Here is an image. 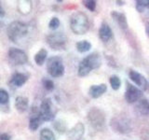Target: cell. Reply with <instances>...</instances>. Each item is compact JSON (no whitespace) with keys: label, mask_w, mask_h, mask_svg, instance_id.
<instances>
[{"label":"cell","mask_w":149,"mask_h":140,"mask_svg":"<svg viewBox=\"0 0 149 140\" xmlns=\"http://www.w3.org/2000/svg\"><path fill=\"white\" fill-rule=\"evenodd\" d=\"M147 8H149V0H147Z\"/></svg>","instance_id":"cell-34"},{"label":"cell","mask_w":149,"mask_h":140,"mask_svg":"<svg viewBox=\"0 0 149 140\" xmlns=\"http://www.w3.org/2000/svg\"><path fill=\"white\" fill-rule=\"evenodd\" d=\"M84 133H85V127L83 123H77L73 128L68 131L67 135L69 140H81Z\"/></svg>","instance_id":"cell-11"},{"label":"cell","mask_w":149,"mask_h":140,"mask_svg":"<svg viewBox=\"0 0 149 140\" xmlns=\"http://www.w3.org/2000/svg\"><path fill=\"white\" fill-rule=\"evenodd\" d=\"M129 77L140 88L143 89V90H147L148 89V82L146 80V78L142 74L135 71V70H130L129 73Z\"/></svg>","instance_id":"cell-12"},{"label":"cell","mask_w":149,"mask_h":140,"mask_svg":"<svg viewBox=\"0 0 149 140\" xmlns=\"http://www.w3.org/2000/svg\"><path fill=\"white\" fill-rule=\"evenodd\" d=\"M54 128L59 134H64L66 132V124L63 120H57L54 123Z\"/></svg>","instance_id":"cell-24"},{"label":"cell","mask_w":149,"mask_h":140,"mask_svg":"<svg viewBox=\"0 0 149 140\" xmlns=\"http://www.w3.org/2000/svg\"><path fill=\"white\" fill-rule=\"evenodd\" d=\"M43 86L47 91H52L54 89V83L51 79L45 78L43 79Z\"/></svg>","instance_id":"cell-29"},{"label":"cell","mask_w":149,"mask_h":140,"mask_svg":"<svg viewBox=\"0 0 149 140\" xmlns=\"http://www.w3.org/2000/svg\"><path fill=\"white\" fill-rule=\"evenodd\" d=\"M8 58L9 63L13 65H22L27 63V54L22 50L17 48H10L8 52Z\"/></svg>","instance_id":"cell-7"},{"label":"cell","mask_w":149,"mask_h":140,"mask_svg":"<svg viewBox=\"0 0 149 140\" xmlns=\"http://www.w3.org/2000/svg\"><path fill=\"white\" fill-rule=\"evenodd\" d=\"M102 64V57L98 52H93L86 56L78 65L77 74L79 77H86L92 70L97 69Z\"/></svg>","instance_id":"cell-1"},{"label":"cell","mask_w":149,"mask_h":140,"mask_svg":"<svg viewBox=\"0 0 149 140\" xmlns=\"http://www.w3.org/2000/svg\"><path fill=\"white\" fill-rule=\"evenodd\" d=\"M82 3L90 11H92V12L95 11L97 3H96V1H94V0H83Z\"/></svg>","instance_id":"cell-25"},{"label":"cell","mask_w":149,"mask_h":140,"mask_svg":"<svg viewBox=\"0 0 149 140\" xmlns=\"http://www.w3.org/2000/svg\"><path fill=\"white\" fill-rule=\"evenodd\" d=\"M39 114L42 121H49L54 119L55 112L53 111V105L50 98H45L42 101L39 108Z\"/></svg>","instance_id":"cell-8"},{"label":"cell","mask_w":149,"mask_h":140,"mask_svg":"<svg viewBox=\"0 0 149 140\" xmlns=\"http://www.w3.org/2000/svg\"><path fill=\"white\" fill-rule=\"evenodd\" d=\"M91 49V42H88L87 40H81V41H78L77 43V51L81 53L84 52H87Z\"/></svg>","instance_id":"cell-22"},{"label":"cell","mask_w":149,"mask_h":140,"mask_svg":"<svg viewBox=\"0 0 149 140\" xmlns=\"http://www.w3.org/2000/svg\"><path fill=\"white\" fill-rule=\"evenodd\" d=\"M116 3H118V5H123L125 2L124 1H116Z\"/></svg>","instance_id":"cell-32"},{"label":"cell","mask_w":149,"mask_h":140,"mask_svg":"<svg viewBox=\"0 0 149 140\" xmlns=\"http://www.w3.org/2000/svg\"><path fill=\"white\" fill-rule=\"evenodd\" d=\"M60 20L57 18V17H53V18H51V20L49 21V29L51 30H56L57 28L60 26Z\"/></svg>","instance_id":"cell-28"},{"label":"cell","mask_w":149,"mask_h":140,"mask_svg":"<svg viewBox=\"0 0 149 140\" xmlns=\"http://www.w3.org/2000/svg\"><path fill=\"white\" fill-rule=\"evenodd\" d=\"M28 31H29V27L26 23L15 21L8 26L7 35L12 42H19L27 36Z\"/></svg>","instance_id":"cell-3"},{"label":"cell","mask_w":149,"mask_h":140,"mask_svg":"<svg viewBox=\"0 0 149 140\" xmlns=\"http://www.w3.org/2000/svg\"><path fill=\"white\" fill-rule=\"evenodd\" d=\"M112 36H113V32H112L111 27L107 24L106 22H102L99 29V37L102 42H108Z\"/></svg>","instance_id":"cell-13"},{"label":"cell","mask_w":149,"mask_h":140,"mask_svg":"<svg viewBox=\"0 0 149 140\" xmlns=\"http://www.w3.org/2000/svg\"><path fill=\"white\" fill-rule=\"evenodd\" d=\"M126 92H125V99L130 104H132L137 101H140L143 95V92L136 86L132 85L130 82H126Z\"/></svg>","instance_id":"cell-9"},{"label":"cell","mask_w":149,"mask_h":140,"mask_svg":"<svg viewBox=\"0 0 149 140\" xmlns=\"http://www.w3.org/2000/svg\"><path fill=\"white\" fill-rule=\"evenodd\" d=\"M0 140H10V135L8 134H2L0 135Z\"/></svg>","instance_id":"cell-30"},{"label":"cell","mask_w":149,"mask_h":140,"mask_svg":"<svg viewBox=\"0 0 149 140\" xmlns=\"http://www.w3.org/2000/svg\"><path fill=\"white\" fill-rule=\"evenodd\" d=\"M40 140H56L54 133L49 128H44L41 130L40 135H39Z\"/></svg>","instance_id":"cell-21"},{"label":"cell","mask_w":149,"mask_h":140,"mask_svg":"<svg viewBox=\"0 0 149 140\" xmlns=\"http://www.w3.org/2000/svg\"><path fill=\"white\" fill-rule=\"evenodd\" d=\"M8 100H9V95L8 92L6 90H4V89H1L0 90V103H1V105L8 104Z\"/></svg>","instance_id":"cell-26"},{"label":"cell","mask_w":149,"mask_h":140,"mask_svg":"<svg viewBox=\"0 0 149 140\" xmlns=\"http://www.w3.org/2000/svg\"><path fill=\"white\" fill-rule=\"evenodd\" d=\"M136 9L138 12H143L146 8H147V0H138L136 1Z\"/></svg>","instance_id":"cell-27"},{"label":"cell","mask_w":149,"mask_h":140,"mask_svg":"<svg viewBox=\"0 0 149 140\" xmlns=\"http://www.w3.org/2000/svg\"><path fill=\"white\" fill-rule=\"evenodd\" d=\"M107 91V86L104 83L99 84V85H92L88 90V94L92 98H99Z\"/></svg>","instance_id":"cell-14"},{"label":"cell","mask_w":149,"mask_h":140,"mask_svg":"<svg viewBox=\"0 0 149 140\" xmlns=\"http://www.w3.org/2000/svg\"><path fill=\"white\" fill-rule=\"evenodd\" d=\"M109 82H110V85L112 87V89L115 91H118V89L120 88L121 86V80L120 78L118 77V76H111L110 78H109Z\"/></svg>","instance_id":"cell-23"},{"label":"cell","mask_w":149,"mask_h":140,"mask_svg":"<svg viewBox=\"0 0 149 140\" xmlns=\"http://www.w3.org/2000/svg\"><path fill=\"white\" fill-rule=\"evenodd\" d=\"M70 28L77 35H84L90 29L88 18L82 11H76L70 18Z\"/></svg>","instance_id":"cell-2"},{"label":"cell","mask_w":149,"mask_h":140,"mask_svg":"<svg viewBox=\"0 0 149 140\" xmlns=\"http://www.w3.org/2000/svg\"><path fill=\"white\" fill-rule=\"evenodd\" d=\"M47 56H48V51L45 49H41L35 55V62L37 65H43L45 63V61L47 59Z\"/></svg>","instance_id":"cell-20"},{"label":"cell","mask_w":149,"mask_h":140,"mask_svg":"<svg viewBox=\"0 0 149 140\" xmlns=\"http://www.w3.org/2000/svg\"><path fill=\"white\" fill-rule=\"evenodd\" d=\"M33 112H34V113H33V116L31 117V119L29 120V128L32 131H36L41 124L42 119L39 114V110L33 109Z\"/></svg>","instance_id":"cell-17"},{"label":"cell","mask_w":149,"mask_h":140,"mask_svg":"<svg viewBox=\"0 0 149 140\" xmlns=\"http://www.w3.org/2000/svg\"><path fill=\"white\" fill-rule=\"evenodd\" d=\"M29 106V102H28V98L24 96H18L15 99V107L18 112L23 113L25 112Z\"/></svg>","instance_id":"cell-18"},{"label":"cell","mask_w":149,"mask_h":140,"mask_svg":"<svg viewBox=\"0 0 149 140\" xmlns=\"http://www.w3.org/2000/svg\"><path fill=\"white\" fill-rule=\"evenodd\" d=\"M138 113L142 116L149 115V102L146 99H141L136 106Z\"/></svg>","instance_id":"cell-19"},{"label":"cell","mask_w":149,"mask_h":140,"mask_svg":"<svg viewBox=\"0 0 149 140\" xmlns=\"http://www.w3.org/2000/svg\"><path fill=\"white\" fill-rule=\"evenodd\" d=\"M48 73L53 78H60L64 74V65L60 56H52L47 62Z\"/></svg>","instance_id":"cell-5"},{"label":"cell","mask_w":149,"mask_h":140,"mask_svg":"<svg viewBox=\"0 0 149 140\" xmlns=\"http://www.w3.org/2000/svg\"><path fill=\"white\" fill-rule=\"evenodd\" d=\"M111 127L120 134H127L130 132V121L121 117H116L115 119L111 120Z\"/></svg>","instance_id":"cell-10"},{"label":"cell","mask_w":149,"mask_h":140,"mask_svg":"<svg viewBox=\"0 0 149 140\" xmlns=\"http://www.w3.org/2000/svg\"><path fill=\"white\" fill-rule=\"evenodd\" d=\"M146 32H147V35L149 36V24L146 26Z\"/></svg>","instance_id":"cell-33"},{"label":"cell","mask_w":149,"mask_h":140,"mask_svg":"<svg viewBox=\"0 0 149 140\" xmlns=\"http://www.w3.org/2000/svg\"><path fill=\"white\" fill-rule=\"evenodd\" d=\"M47 43L54 50H64L65 47H66L67 38L63 33L56 32L47 36Z\"/></svg>","instance_id":"cell-6"},{"label":"cell","mask_w":149,"mask_h":140,"mask_svg":"<svg viewBox=\"0 0 149 140\" xmlns=\"http://www.w3.org/2000/svg\"><path fill=\"white\" fill-rule=\"evenodd\" d=\"M111 16L114 19V21L119 25L120 28H122V29H127L128 28L127 18H126V16L123 13H120V12H118L115 10V11H112Z\"/></svg>","instance_id":"cell-15"},{"label":"cell","mask_w":149,"mask_h":140,"mask_svg":"<svg viewBox=\"0 0 149 140\" xmlns=\"http://www.w3.org/2000/svg\"><path fill=\"white\" fill-rule=\"evenodd\" d=\"M0 12H1V15H0V18H3V17H4V14H5V11H4V9H3L2 7H1V8H0Z\"/></svg>","instance_id":"cell-31"},{"label":"cell","mask_w":149,"mask_h":140,"mask_svg":"<svg viewBox=\"0 0 149 140\" xmlns=\"http://www.w3.org/2000/svg\"><path fill=\"white\" fill-rule=\"evenodd\" d=\"M87 119L93 129H95L97 131H102L104 128L105 121H106L105 114L100 108L92 107V108L88 112Z\"/></svg>","instance_id":"cell-4"},{"label":"cell","mask_w":149,"mask_h":140,"mask_svg":"<svg viewBox=\"0 0 149 140\" xmlns=\"http://www.w3.org/2000/svg\"><path fill=\"white\" fill-rule=\"evenodd\" d=\"M28 79V76L22 73H15L12 75L10 78V84L15 87H21L24 84Z\"/></svg>","instance_id":"cell-16"}]
</instances>
